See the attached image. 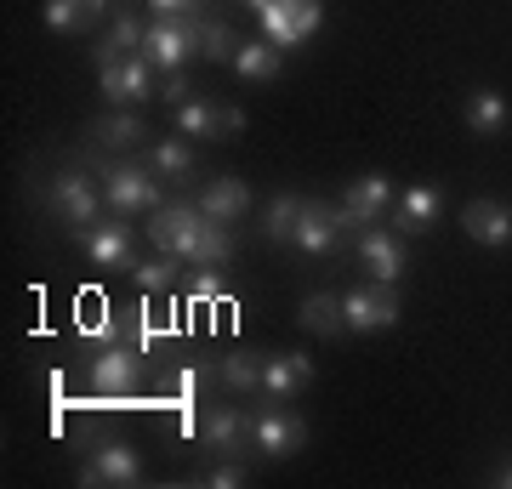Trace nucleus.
<instances>
[{
	"label": "nucleus",
	"mask_w": 512,
	"mask_h": 489,
	"mask_svg": "<svg viewBox=\"0 0 512 489\" xmlns=\"http://www.w3.org/2000/svg\"><path fill=\"white\" fill-rule=\"evenodd\" d=\"M148 245L160 256L194 262V268H228V256H234V228L211 222L194 200H177V205L148 211Z\"/></svg>",
	"instance_id": "f257e3e1"
},
{
	"label": "nucleus",
	"mask_w": 512,
	"mask_h": 489,
	"mask_svg": "<svg viewBox=\"0 0 512 489\" xmlns=\"http://www.w3.org/2000/svg\"><path fill=\"white\" fill-rule=\"evenodd\" d=\"M86 160L97 165V177H103V200H109L114 217H148V211H160L165 205V182L148 171V160H103L97 148H86Z\"/></svg>",
	"instance_id": "f03ea898"
},
{
	"label": "nucleus",
	"mask_w": 512,
	"mask_h": 489,
	"mask_svg": "<svg viewBox=\"0 0 512 489\" xmlns=\"http://www.w3.org/2000/svg\"><path fill=\"white\" fill-rule=\"evenodd\" d=\"M46 205H52L69 228H92V222H103V205H109L103 200V177L69 165V171H57V177L46 182Z\"/></svg>",
	"instance_id": "7ed1b4c3"
},
{
	"label": "nucleus",
	"mask_w": 512,
	"mask_h": 489,
	"mask_svg": "<svg viewBox=\"0 0 512 489\" xmlns=\"http://www.w3.org/2000/svg\"><path fill=\"white\" fill-rule=\"evenodd\" d=\"M137 381H143V347L137 342L92 347V359H86V387H92L97 399H126V393H137Z\"/></svg>",
	"instance_id": "20e7f679"
},
{
	"label": "nucleus",
	"mask_w": 512,
	"mask_h": 489,
	"mask_svg": "<svg viewBox=\"0 0 512 489\" xmlns=\"http://www.w3.org/2000/svg\"><path fill=\"white\" fill-rule=\"evenodd\" d=\"M97 91L109 97L114 109H143L148 97H160V69L143 52L114 57V63H97Z\"/></svg>",
	"instance_id": "39448f33"
},
{
	"label": "nucleus",
	"mask_w": 512,
	"mask_h": 489,
	"mask_svg": "<svg viewBox=\"0 0 512 489\" xmlns=\"http://www.w3.org/2000/svg\"><path fill=\"white\" fill-rule=\"evenodd\" d=\"M80 484H114V489H131L143 484V455H137V444H126V438H92L86 444V461H80Z\"/></svg>",
	"instance_id": "423d86ee"
},
{
	"label": "nucleus",
	"mask_w": 512,
	"mask_h": 489,
	"mask_svg": "<svg viewBox=\"0 0 512 489\" xmlns=\"http://www.w3.org/2000/svg\"><path fill=\"white\" fill-rule=\"evenodd\" d=\"M251 444H256L262 461H291V455H302V444H308V421L296 416L291 404L268 399L251 416Z\"/></svg>",
	"instance_id": "0eeeda50"
},
{
	"label": "nucleus",
	"mask_w": 512,
	"mask_h": 489,
	"mask_svg": "<svg viewBox=\"0 0 512 489\" xmlns=\"http://www.w3.org/2000/svg\"><path fill=\"white\" fill-rule=\"evenodd\" d=\"M200 23L205 18H148L143 57L160 74H183L188 57H200Z\"/></svg>",
	"instance_id": "6e6552de"
},
{
	"label": "nucleus",
	"mask_w": 512,
	"mask_h": 489,
	"mask_svg": "<svg viewBox=\"0 0 512 489\" xmlns=\"http://www.w3.org/2000/svg\"><path fill=\"white\" fill-rule=\"evenodd\" d=\"M256 23H262V35L274 40L279 52H296V46L325 23V6H319V0H268V6L256 12Z\"/></svg>",
	"instance_id": "1a4fd4ad"
},
{
	"label": "nucleus",
	"mask_w": 512,
	"mask_h": 489,
	"mask_svg": "<svg viewBox=\"0 0 512 489\" xmlns=\"http://www.w3.org/2000/svg\"><path fill=\"white\" fill-rule=\"evenodd\" d=\"M74 245L86 251V262L103 273H120V268H137V239H131L126 217L114 222H92V228H69Z\"/></svg>",
	"instance_id": "9d476101"
},
{
	"label": "nucleus",
	"mask_w": 512,
	"mask_h": 489,
	"mask_svg": "<svg viewBox=\"0 0 512 489\" xmlns=\"http://www.w3.org/2000/svg\"><path fill=\"white\" fill-rule=\"evenodd\" d=\"M342 319H348L353 336H376V330H393L399 325V296H393V285H353L348 296H342Z\"/></svg>",
	"instance_id": "9b49d317"
},
{
	"label": "nucleus",
	"mask_w": 512,
	"mask_h": 489,
	"mask_svg": "<svg viewBox=\"0 0 512 489\" xmlns=\"http://www.w3.org/2000/svg\"><path fill=\"white\" fill-rule=\"evenodd\" d=\"M194 438H200V450L211 455V461H234V455L245 450V438H251V416H245L239 404H211V410H200Z\"/></svg>",
	"instance_id": "f8f14e48"
},
{
	"label": "nucleus",
	"mask_w": 512,
	"mask_h": 489,
	"mask_svg": "<svg viewBox=\"0 0 512 489\" xmlns=\"http://www.w3.org/2000/svg\"><path fill=\"white\" fill-rule=\"evenodd\" d=\"M342 228H353L342 205L308 200V205H302V222H296V234H291V245L302 256H330L336 245H342Z\"/></svg>",
	"instance_id": "ddd939ff"
},
{
	"label": "nucleus",
	"mask_w": 512,
	"mask_h": 489,
	"mask_svg": "<svg viewBox=\"0 0 512 489\" xmlns=\"http://www.w3.org/2000/svg\"><path fill=\"white\" fill-rule=\"evenodd\" d=\"M359 262H365V273L376 279V285H399L404 273V239L393 222H370V228H359Z\"/></svg>",
	"instance_id": "4468645a"
},
{
	"label": "nucleus",
	"mask_w": 512,
	"mask_h": 489,
	"mask_svg": "<svg viewBox=\"0 0 512 489\" xmlns=\"http://www.w3.org/2000/svg\"><path fill=\"white\" fill-rule=\"evenodd\" d=\"M439 217H444L439 182H410L399 200H393V211H387V222H393L399 234H427V228H439Z\"/></svg>",
	"instance_id": "2eb2a0df"
},
{
	"label": "nucleus",
	"mask_w": 512,
	"mask_h": 489,
	"mask_svg": "<svg viewBox=\"0 0 512 489\" xmlns=\"http://www.w3.org/2000/svg\"><path fill=\"white\" fill-rule=\"evenodd\" d=\"M393 200H399V194H393V182L382 177V171H376V177H359V182H348V188H342V211H348V222H353V234H359V228H370V222H382L387 211H393Z\"/></svg>",
	"instance_id": "dca6fc26"
},
{
	"label": "nucleus",
	"mask_w": 512,
	"mask_h": 489,
	"mask_svg": "<svg viewBox=\"0 0 512 489\" xmlns=\"http://www.w3.org/2000/svg\"><path fill=\"white\" fill-rule=\"evenodd\" d=\"M313 381V359L308 353H268L262 359V399H279V404H291L302 387Z\"/></svg>",
	"instance_id": "f3484780"
},
{
	"label": "nucleus",
	"mask_w": 512,
	"mask_h": 489,
	"mask_svg": "<svg viewBox=\"0 0 512 489\" xmlns=\"http://www.w3.org/2000/svg\"><path fill=\"white\" fill-rule=\"evenodd\" d=\"M194 205H200L211 222H222V228H239V217L251 211V182H239V177H211L194 194Z\"/></svg>",
	"instance_id": "a211bd4d"
},
{
	"label": "nucleus",
	"mask_w": 512,
	"mask_h": 489,
	"mask_svg": "<svg viewBox=\"0 0 512 489\" xmlns=\"http://www.w3.org/2000/svg\"><path fill=\"white\" fill-rule=\"evenodd\" d=\"M86 137H92L97 154H131V148L148 143V126L137 109H120V114H103V120H92L86 126Z\"/></svg>",
	"instance_id": "6ab92c4d"
},
{
	"label": "nucleus",
	"mask_w": 512,
	"mask_h": 489,
	"mask_svg": "<svg viewBox=\"0 0 512 489\" xmlns=\"http://www.w3.org/2000/svg\"><path fill=\"white\" fill-rule=\"evenodd\" d=\"M461 228H467V239H473V245H490V251H501V245H512V205H501V200H473L467 211H461Z\"/></svg>",
	"instance_id": "aec40b11"
},
{
	"label": "nucleus",
	"mask_w": 512,
	"mask_h": 489,
	"mask_svg": "<svg viewBox=\"0 0 512 489\" xmlns=\"http://www.w3.org/2000/svg\"><path fill=\"white\" fill-rule=\"evenodd\" d=\"M262 359H268V353H256V347H228V353L217 359V370H211V376H217L228 393L251 399V393H262Z\"/></svg>",
	"instance_id": "412c9836"
},
{
	"label": "nucleus",
	"mask_w": 512,
	"mask_h": 489,
	"mask_svg": "<svg viewBox=\"0 0 512 489\" xmlns=\"http://www.w3.org/2000/svg\"><path fill=\"white\" fill-rule=\"evenodd\" d=\"M461 114H467V131H473V137H501V131H507V120H512L507 97H501L495 86H473Z\"/></svg>",
	"instance_id": "4be33fe9"
},
{
	"label": "nucleus",
	"mask_w": 512,
	"mask_h": 489,
	"mask_svg": "<svg viewBox=\"0 0 512 489\" xmlns=\"http://www.w3.org/2000/svg\"><path fill=\"white\" fill-rule=\"evenodd\" d=\"M143 40H148V23L131 12V6H120L109 23V35L97 40V63H114V57H131V52H143Z\"/></svg>",
	"instance_id": "5701e85b"
},
{
	"label": "nucleus",
	"mask_w": 512,
	"mask_h": 489,
	"mask_svg": "<svg viewBox=\"0 0 512 489\" xmlns=\"http://www.w3.org/2000/svg\"><path fill=\"white\" fill-rule=\"evenodd\" d=\"M148 171H154L160 182H188V177H194V137L177 131V137L154 143V148H148Z\"/></svg>",
	"instance_id": "b1692460"
},
{
	"label": "nucleus",
	"mask_w": 512,
	"mask_h": 489,
	"mask_svg": "<svg viewBox=\"0 0 512 489\" xmlns=\"http://www.w3.org/2000/svg\"><path fill=\"white\" fill-rule=\"evenodd\" d=\"M279 46L268 35H256V40H239V52H234V63H228V69L239 74V80H274L279 74Z\"/></svg>",
	"instance_id": "393cba45"
},
{
	"label": "nucleus",
	"mask_w": 512,
	"mask_h": 489,
	"mask_svg": "<svg viewBox=\"0 0 512 489\" xmlns=\"http://www.w3.org/2000/svg\"><path fill=\"white\" fill-rule=\"evenodd\" d=\"M302 194H274V200L262 205V222H256V228H262V239H268V245H291V234H296V222H302Z\"/></svg>",
	"instance_id": "a878e982"
},
{
	"label": "nucleus",
	"mask_w": 512,
	"mask_h": 489,
	"mask_svg": "<svg viewBox=\"0 0 512 489\" xmlns=\"http://www.w3.org/2000/svg\"><path fill=\"white\" fill-rule=\"evenodd\" d=\"M177 131L194 137V143L222 137V103H211V97H188V103H177Z\"/></svg>",
	"instance_id": "bb28decb"
},
{
	"label": "nucleus",
	"mask_w": 512,
	"mask_h": 489,
	"mask_svg": "<svg viewBox=\"0 0 512 489\" xmlns=\"http://www.w3.org/2000/svg\"><path fill=\"white\" fill-rule=\"evenodd\" d=\"M296 319H302V330H313V336H330V342H336V336H348V319H342V296H325V290H319V296H308Z\"/></svg>",
	"instance_id": "cd10ccee"
},
{
	"label": "nucleus",
	"mask_w": 512,
	"mask_h": 489,
	"mask_svg": "<svg viewBox=\"0 0 512 489\" xmlns=\"http://www.w3.org/2000/svg\"><path fill=\"white\" fill-rule=\"evenodd\" d=\"M177 273H183V262H177V256H154V262H137V268H131V279H137V285H143V296H165V290L177 285Z\"/></svg>",
	"instance_id": "c85d7f7f"
},
{
	"label": "nucleus",
	"mask_w": 512,
	"mask_h": 489,
	"mask_svg": "<svg viewBox=\"0 0 512 489\" xmlns=\"http://www.w3.org/2000/svg\"><path fill=\"white\" fill-rule=\"evenodd\" d=\"M40 23H46V29H57V35L92 29V18H86V0H46V6H40Z\"/></svg>",
	"instance_id": "c756f323"
},
{
	"label": "nucleus",
	"mask_w": 512,
	"mask_h": 489,
	"mask_svg": "<svg viewBox=\"0 0 512 489\" xmlns=\"http://www.w3.org/2000/svg\"><path fill=\"white\" fill-rule=\"evenodd\" d=\"M234 52H239L234 29H228V23H217V18H205L200 23V57H205V63H234Z\"/></svg>",
	"instance_id": "7c9ffc66"
},
{
	"label": "nucleus",
	"mask_w": 512,
	"mask_h": 489,
	"mask_svg": "<svg viewBox=\"0 0 512 489\" xmlns=\"http://www.w3.org/2000/svg\"><path fill=\"white\" fill-rule=\"evenodd\" d=\"M205 484H211V489H239V484H245V461H239V455H234V461H217V467L205 472Z\"/></svg>",
	"instance_id": "2f4dec72"
},
{
	"label": "nucleus",
	"mask_w": 512,
	"mask_h": 489,
	"mask_svg": "<svg viewBox=\"0 0 512 489\" xmlns=\"http://www.w3.org/2000/svg\"><path fill=\"white\" fill-rule=\"evenodd\" d=\"M154 18H200V0H148Z\"/></svg>",
	"instance_id": "473e14b6"
},
{
	"label": "nucleus",
	"mask_w": 512,
	"mask_h": 489,
	"mask_svg": "<svg viewBox=\"0 0 512 489\" xmlns=\"http://www.w3.org/2000/svg\"><path fill=\"white\" fill-rule=\"evenodd\" d=\"M160 97H165V103H171V109H177V103H188V97H194V91H188V80H183V74H165Z\"/></svg>",
	"instance_id": "72a5a7b5"
},
{
	"label": "nucleus",
	"mask_w": 512,
	"mask_h": 489,
	"mask_svg": "<svg viewBox=\"0 0 512 489\" xmlns=\"http://www.w3.org/2000/svg\"><path fill=\"white\" fill-rule=\"evenodd\" d=\"M239 131H245V109H228L222 103V137H239Z\"/></svg>",
	"instance_id": "f704fd0d"
},
{
	"label": "nucleus",
	"mask_w": 512,
	"mask_h": 489,
	"mask_svg": "<svg viewBox=\"0 0 512 489\" xmlns=\"http://www.w3.org/2000/svg\"><path fill=\"white\" fill-rule=\"evenodd\" d=\"M245 6H251V12H262V6H268V0H245Z\"/></svg>",
	"instance_id": "c9c22d12"
},
{
	"label": "nucleus",
	"mask_w": 512,
	"mask_h": 489,
	"mask_svg": "<svg viewBox=\"0 0 512 489\" xmlns=\"http://www.w3.org/2000/svg\"><path fill=\"white\" fill-rule=\"evenodd\" d=\"M501 484H507V489H512V467H507V472H501Z\"/></svg>",
	"instance_id": "e433bc0d"
}]
</instances>
